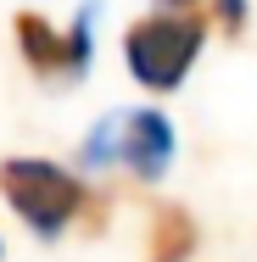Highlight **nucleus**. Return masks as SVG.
<instances>
[{
    "label": "nucleus",
    "instance_id": "nucleus-5",
    "mask_svg": "<svg viewBox=\"0 0 257 262\" xmlns=\"http://www.w3.org/2000/svg\"><path fill=\"white\" fill-rule=\"evenodd\" d=\"M196 257V223L185 207H162L151 223V262H190Z\"/></svg>",
    "mask_w": 257,
    "mask_h": 262
},
{
    "label": "nucleus",
    "instance_id": "nucleus-4",
    "mask_svg": "<svg viewBox=\"0 0 257 262\" xmlns=\"http://www.w3.org/2000/svg\"><path fill=\"white\" fill-rule=\"evenodd\" d=\"M11 34H17V56H23L39 78H67V34H62V28H51L39 11H17Z\"/></svg>",
    "mask_w": 257,
    "mask_h": 262
},
{
    "label": "nucleus",
    "instance_id": "nucleus-6",
    "mask_svg": "<svg viewBox=\"0 0 257 262\" xmlns=\"http://www.w3.org/2000/svg\"><path fill=\"white\" fill-rule=\"evenodd\" d=\"M123 123H129V112H106L101 123L84 134V151H78V162H84V167H95V173H106V167H123Z\"/></svg>",
    "mask_w": 257,
    "mask_h": 262
},
{
    "label": "nucleus",
    "instance_id": "nucleus-3",
    "mask_svg": "<svg viewBox=\"0 0 257 262\" xmlns=\"http://www.w3.org/2000/svg\"><path fill=\"white\" fill-rule=\"evenodd\" d=\"M168 162H173V123L156 106L129 112V123H123V167L140 184H156L168 173Z\"/></svg>",
    "mask_w": 257,
    "mask_h": 262
},
{
    "label": "nucleus",
    "instance_id": "nucleus-1",
    "mask_svg": "<svg viewBox=\"0 0 257 262\" xmlns=\"http://www.w3.org/2000/svg\"><path fill=\"white\" fill-rule=\"evenodd\" d=\"M207 39V17L202 11H156V17H140L129 34H123V61L134 73L140 90L151 95H168L185 84V73L196 67Z\"/></svg>",
    "mask_w": 257,
    "mask_h": 262
},
{
    "label": "nucleus",
    "instance_id": "nucleus-8",
    "mask_svg": "<svg viewBox=\"0 0 257 262\" xmlns=\"http://www.w3.org/2000/svg\"><path fill=\"white\" fill-rule=\"evenodd\" d=\"M218 6V23L235 34V28H246V0H212Z\"/></svg>",
    "mask_w": 257,
    "mask_h": 262
},
{
    "label": "nucleus",
    "instance_id": "nucleus-7",
    "mask_svg": "<svg viewBox=\"0 0 257 262\" xmlns=\"http://www.w3.org/2000/svg\"><path fill=\"white\" fill-rule=\"evenodd\" d=\"M90 23H95V0H84L78 17H73V28H67V78H84V67H90V51H95Z\"/></svg>",
    "mask_w": 257,
    "mask_h": 262
},
{
    "label": "nucleus",
    "instance_id": "nucleus-9",
    "mask_svg": "<svg viewBox=\"0 0 257 262\" xmlns=\"http://www.w3.org/2000/svg\"><path fill=\"white\" fill-rule=\"evenodd\" d=\"M156 6H168V11H190L196 0H156Z\"/></svg>",
    "mask_w": 257,
    "mask_h": 262
},
{
    "label": "nucleus",
    "instance_id": "nucleus-2",
    "mask_svg": "<svg viewBox=\"0 0 257 262\" xmlns=\"http://www.w3.org/2000/svg\"><path fill=\"white\" fill-rule=\"evenodd\" d=\"M0 195L39 240H56L90 201V190L62 162H45V157H6L0 162Z\"/></svg>",
    "mask_w": 257,
    "mask_h": 262
}]
</instances>
